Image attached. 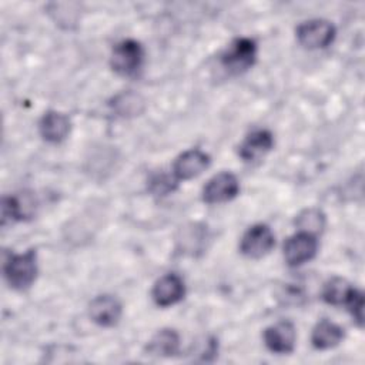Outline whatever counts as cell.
<instances>
[{"label":"cell","mask_w":365,"mask_h":365,"mask_svg":"<svg viewBox=\"0 0 365 365\" xmlns=\"http://www.w3.org/2000/svg\"><path fill=\"white\" fill-rule=\"evenodd\" d=\"M7 284L14 289L29 288L37 275L36 250H27L23 254H11L3 265Z\"/></svg>","instance_id":"6da1fadb"},{"label":"cell","mask_w":365,"mask_h":365,"mask_svg":"<svg viewBox=\"0 0 365 365\" xmlns=\"http://www.w3.org/2000/svg\"><path fill=\"white\" fill-rule=\"evenodd\" d=\"M257 60V43L252 38H235L221 54V64L232 74L247 71Z\"/></svg>","instance_id":"7a4b0ae2"},{"label":"cell","mask_w":365,"mask_h":365,"mask_svg":"<svg viewBox=\"0 0 365 365\" xmlns=\"http://www.w3.org/2000/svg\"><path fill=\"white\" fill-rule=\"evenodd\" d=\"M144 50L135 40H123L117 43L111 51V68L120 76H134L143 64Z\"/></svg>","instance_id":"3957f363"},{"label":"cell","mask_w":365,"mask_h":365,"mask_svg":"<svg viewBox=\"0 0 365 365\" xmlns=\"http://www.w3.org/2000/svg\"><path fill=\"white\" fill-rule=\"evenodd\" d=\"M297 40L305 48H325L335 38V27L331 21L322 19H314L304 21L297 27Z\"/></svg>","instance_id":"277c9868"},{"label":"cell","mask_w":365,"mask_h":365,"mask_svg":"<svg viewBox=\"0 0 365 365\" xmlns=\"http://www.w3.org/2000/svg\"><path fill=\"white\" fill-rule=\"evenodd\" d=\"M275 245V235L265 224L250 227L240 242V251L248 258H261L267 255Z\"/></svg>","instance_id":"5b68a950"},{"label":"cell","mask_w":365,"mask_h":365,"mask_svg":"<svg viewBox=\"0 0 365 365\" xmlns=\"http://www.w3.org/2000/svg\"><path fill=\"white\" fill-rule=\"evenodd\" d=\"M318 250V240L315 235L298 231L291 235L284 244V258L288 265L298 267L312 259Z\"/></svg>","instance_id":"8992f818"},{"label":"cell","mask_w":365,"mask_h":365,"mask_svg":"<svg viewBox=\"0 0 365 365\" xmlns=\"http://www.w3.org/2000/svg\"><path fill=\"white\" fill-rule=\"evenodd\" d=\"M240 191L238 178L228 171L214 175L202 188V201L207 204H220L232 200Z\"/></svg>","instance_id":"52a82bcc"},{"label":"cell","mask_w":365,"mask_h":365,"mask_svg":"<svg viewBox=\"0 0 365 365\" xmlns=\"http://www.w3.org/2000/svg\"><path fill=\"white\" fill-rule=\"evenodd\" d=\"M210 165V155L200 148H191L181 153L173 163L171 174L177 181L191 180L202 174Z\"/></svg>","instance_id":"ba28073f"},{"label":"cell","mask_w":365,"mask_h":365,"mask_svg":"<svg viewBox=\"0 0 365 365\" xmlns=\"http://www.w3.org/2000/svg\"><path fill=\"white\" fill-rule=\"evenodd\" d=\"M297 331L291 321H279L264 331V342L274 354H289L294 351Z\"/></svg>","instance_id":"9c48e42d"},{"label":"cell","mask_w":365,"mask_h":365,"mask_svg":"<svg viewBox=\"0 0 365 365\" xmlns=\"http://www.w3.org/2000/svg\"><path fill=\"white\" fill-rule=\"evenodd\" d=\"M185 285L180 275L171 272L163 275L153 287V299L158 307H170L184 298Z\"/></svg>","instance_id":"30bf717a"},{"label":"cell","mask_w":365,"mask_h":365,"mask_svg":"<svg viewBox=\"0 0 365 365\" xmlns=\"http://www.w3.org/2000/svg\"><path fill=\"white\" fill-rule=\"evenodd\" d=\"M123 314L120 301L113 295H98L88 305V315L100 327L115 325Z\"/></svg>","instance_id":"8fae6325"},{"label":"cell","mask_w":365,"mask_h":365,"mask_svg":"<svg viewBox=\"0 0 365 365\" xmlns=\"http://www.w3.org/2000/svg\"><path fill=\"white\" fill-rule=\"evenodd\" d=\"M34 211H36V201L33 194L21 192L19 195H9L3 198V205H1L3 224H6L7 221L14 222V221L30 218L33 217Z\"/></svg>","instance_id":"7c38bea8"},{"label":"cell","mask_w":365,"mask_h":365,"mask_svg":"<svg viewBox=\"0 0 365 365\" xmlns=\"http://www.w3.org/2000/svg\"><path fill=\"white\" fill-rule=\"evenodd\" d=\"M274 145V137L268 130H254L238 147V154L244 161H255L267 154Z\"/></svg>","instance_id":"4fadbf2b"},{"label":"cell","mask_w":365,"mask_h":365,"mask_svg":"<svg viewBox=\"0 0 365 365\" xmlns=\"http://www.w3.org/2000/svg\"><path fill=\"white\" fill-rule=\"evenodd\" d=\"M38 130L41 137L48 143H60L70 133V120L58 111H47L40 120Z\"/></svg>","instance_id":"5bb4252c"},{"label":"cell","mask_w":365,"mask_h":365,"mask_svg":"<svg viewBox=\"0 0 365 365\" xmlns=\"http://www.w3.org/2000/svg\"><path fill=\"white\" fill-rule=\"evenodd\" d=\"M344 328L328 319H321L312 329L311 342L317 349H329L344 339Z\"/></svg>","instance_id":"9a60e30c"},{"label":"cell","mask_w":365,"mask_h":365,"mask_svg":"<svg viewBox=\"0 0 365 365\" xmlns=\"http://www.w3.org/2000/svg\"><path fill=\"white\" fill-rule=\"evenodd\" d=\"M355 291H356V288L352 287L346 279L334 277L325 282L324 289H322V299L327 304H331L335 307L348 305V302L351 301Z\"/></svg>","instance_id":"2e32d148"},{"label":"cell","mask_w":365,"mask_h":365,"mask_svg":"<svg viewBox=\"0 0 365 365\" xmlns=\"http://www.w3.org/2000/svg\"><path fill=\"white\" fill-rule=\"evenodd\" d=\"M180 336L177 331L164 328L158 331L148 342L147 351L155 356H173L178 352Z\"/></svg>","instance_id":"e0dca14e"},{"label":"cell","mask_w":365,"mask_h":365,"mask_svg":"<svg viewBox=\"0 0 365 365\" xmlns=\"http://www.w3.org/2000/svg\"><path fill=\"white\" fill-rule=\"evenodd\" d=\"M207 241V227L198 224H190L180 231V237L177 238L180 250L188 252L191 255L201 251Z\"/></svg>","instance_id":"ac0fdd59"},{"label":"cell","mask_w":365,"mask_h":365,"mask_svg":"<svg viewBox=\"0 0 365 365\" xmlns=\"http://www.w3.org/2000/svg\"><path fill=\"white\" fill-rule=\"evenodd\" d=\"M295 225L298 231H304L317 237L325 227V215L318 208H307L297 215Z\"/></svg>","instance_id":"d6986e66"},{"label":"cell","mask_w":365,"mask_h":365,"mask_svg":"<svg viewBox=\"0 0 365 365\" xmlns=\"http://www.w3.org/2000/svg\"><path fill=\"white\" fill-rule=\"evenodd\" d=\"M113 107L120 115H133V114H137L141 111L143 100L138 94H134V93L125 94L124 93L114 98Z\"/></svg>","instance_id":"ffe728a7"},{"label":"cell","mask_w":365,"mask_h":365,"mask_svg":"<svg viewBox=\"0 0 365 365\" xmlns=\"http://www.w3.org/2000/svg\"><path fill=\"white\" fill-rule=\"evenodd\" d=\"M178 181L174 178L173 174H157L150 180V190L157 195H165L173 192L177 188Z\"/></svg>","instance_id":"44dd1931"},{"label":"cell","mask_w":365,"mask_h":365,"mask_svg":"<svg viewBox=\"0 0 365 365\" xmlns=\"http://www.w3.org/2000/svg\"><path fill=\"white\" fill-rule=\"evenodd\" d=\"M346 307H348L352 318L358 322V325H362V322H364V294L356 289Z\"/></svg>","instance_id":"7402d4cb"}]
</instances>
